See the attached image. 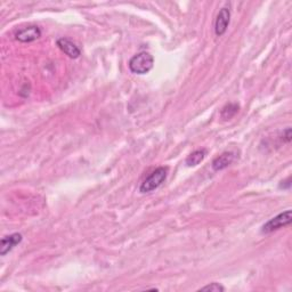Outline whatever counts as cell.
Wrapping results in <instances>:
<instances>
[{
	"mask_svg": "<svg viewBox=\"0 0 292 292\" xmlns=\"http://www.w3.org/2000/svg\"><path fill=\"white\" fill-rule=\"evenodd\" d=\"M154 58L150 53L141 51V53L136 54L132 56L129 61V70L136 75H146L153 68Z\"/></svg>",
	"mask_w": 292,
	"mask_h": 292,
	"instance_id": "cell-1",
	"label": "cell"
},
{
	"mask_svg": "<svg viewBox=\"0 0 292 292\" xmlns=\"http://www.w3.org/2000/svg\"><path fill=\"white\" fill-rule=\"evenodd\" d=\"M167 175H168V168H166V167H159L158 169L151 173V175L148 176L144 182L140 184L139 192L150 193L157 190V188L160 187L163 182H165Z\"/></svg>",
	"mask_w": 292,
	"mask_h": 292,
	"instance_id": "cell-2",
	"label": "cell"
},
{
	"mask_svg": "<svg viewBox=\"0 0 292 292\" xmlns=\"http://www.w3.org/2000/svg\"><path fill=\"white\" fill-rule=\"evenodd\" d=\"M291 222H292V211L291 210H286V211L278 213L276 217L269 219L267 223H265L263 227H261V233L269 234L274 231H277L282 229V227L290 225Z\"/></svg>",
	"mask_w": 292,
	"mask_h": 292,
	"instance_id": "cell-3",
	"label": "cell"
},
{
	"mask_svg": "<svg viewBox=\"0 0 292 292\" xmlns=\"http://www.w3.org/2000/svg\"><path fill=\"white\" fill-rule=\"evenodd\" d=\"M231 21V11L230 8L224 7L219 11L217 19L214 21V33L217 37H222L226 32Z\"/></svg>",
	"mask_w": 292,
	"mask_h": 292,
	"instance_id": "cell-4",
	"label": "cell"
},
{
	"mask_svg": "<svg viewBox=\"0 0 292 292\" xmlns=\"http://www.w3.org/2000/svg\"><path fill=\"white\" fill-rule=\"evenodd\" d=\"M15 37L16 39L21 42H32L34 40L39 39L41 37V30L36 27V25H31V27L20 30V31L15 34Z\"/></svg>",
	"mask_w": 292,
	"mask_h": 292,
	"instance_id": "cell-5",
	"label": "cell"
},
{
	"mask_svg": "<svg viewBox=\"0 0 292 292\" xmlns=\"http://www.w3.org/2000/svg\"><path fill=\"white\" fill-rule=\"evenodd\" d=\"M22 240H23V236L20 233H14V234H11L8 236H5V238H3L2 242H0V255L6 256L13 248L22 242Z\"/></svg>",
	"mask_w": 292,
	"mask_h": 292,
	"instance_id": "cell-6",
	"label": "cell"
},
{
	"mask_svg": "<svg viewBox=\"0 0 292 292\" xmlns=\"http://www.w3.org/2000/svg\"><path fill=\"white\" fill-rule=\"evenodd\" d=\"M56 44L58 46V48L61 49L64 54H66L68 57L78 58L80 56L81 51L78 48V46H77L73 41L66 39V38H59Z\"/></svg>",
	"mask_w": 292,
	"mask_h": 292,
	"instance_id": "cell-7",
	"label": "cell"
},
{
	"mask_svg": "<svg viewBox=\"0 0 292 292\" xmlns=\"http://www.w3.org/2000/svg\"><path fill=\"white\" fill-rule=\"evenodd\" d=\"M235 153L233 152H224L221 156H218L214 160L212 161V169L214 171H221V170H224L226 169L227 167L231 166L232 163L234 162L235 160Z\"/></svg>",
	"mask_w": 292,
	"mask_h": 292,
	"instance_id": "cell-8",
	"label": "cell"
},
{
	"mask_svg": "<svg viewBox=\"0 0 292 292\" xmlns=\"http://www.w3.org/2000/svg\"><path fill=\"white\" fill-rule=\"evenodd\" d=\"M205 156H207V151L204 149L202 150H196V151L192 152L190 156L186 158L185 163L188 167H194L197 166L200 162H202L204 160Z\"/></svg>",
	"mask_w": 292,
	"mask_h": 292,
	"instance_id": "cell-9",
	"label": "cell"
},
{
	"mask_svg": "<svg viewBox=\"0 0 292 292\" xmlns=\"http://www.w3.org/2000/svg\"><path fill=\"white\" fill-rule=\"evenodd\" d=\"M239 110H240L239 104L230 103V104H227L223 107V110L221 112V117H222V119H224V120H230L239 112Z\"/></svg>",
	"mask_w": 292,
	"mask_h": 292,
	"instance_id": "cell-10",
	"label": "cell"
},
{
	"mask_svg": "<svg viewBox=\"0 0 292 292\" xmlns=\"http://www.w3.org/2000/svg\"><path fill=\"white\" fill-rule=\"evenodd\" d=\"M199 291H208V292H224L225 291V287L223 286L222 284H219V283H210V284L205 285L203 287H201Z\"/></svg>",
	"mask_w": 292,
	"mask_h": 292,
	"instance_id": "cell-11",
	"label": "cell"
},
{
	"mask_svg": "<svg viewBox=\"0 0 292 292\" xmlns=\"http://www.w3.org/2000/svg\"><path fill=\"white\" fill-rule=\"evenodd\" d=\"M283 137L285 138L286 143H290L291 141V128H286V129L283 131Z\"/></svg>",
	"mask_w": 292,
	"mask_h": 292,
	"instance_id": "cell-12",
	"label": "cell"
}]
</instances>
